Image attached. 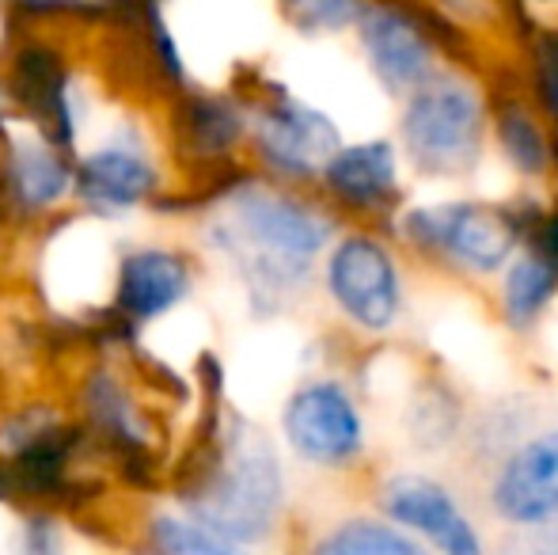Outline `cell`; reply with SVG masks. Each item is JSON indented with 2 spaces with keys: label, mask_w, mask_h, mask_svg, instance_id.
Listing matches in <instances>:
<instances>
[{
  "label": "cell",
  "mask_w": 558,
  "mask_h": 555,
  "mask_svg": "<svg viewBox=\"0 0 558 555\" xmlns=\"http://www.w3.org/2000/svg\"><path fill=\"white\" fill-rule=\"evenodd\" d=\"M281 464L274 445L247 422L221 426L209 411L194 453L186 457L179 498L194 526L228 544L263 541L281 510Z\"/></svg>",
  "instance_id": "cell-1"
},
{
  "label": "cell",
  "mask_w": 558,
  "mask_h": 555,
  "mask_svg": "<svg viewBox=\"0 0 558 555\" xmlns=\"http://www.w3.org/2000/svg\"><path fill=\"white\" fill-rule=\"evenodd\" d=\"M331 229L335 225L308 202L258 183H240L221 198L209 237L251 281L258 301H278L312 275Z\"/></svg>",
  "instance_id": "cell-2"
},
{
  "label": "cell",
  "mask_w": 558,
  "mask_h": 555,
  "mask_svg": "<svg viewBox=\"0 0 558 555\" xmlns=\"http://www.w3.org/2000/svg\"><path fill=\"white\" fill-rule=\"evenodd\" d=\"M486 107L475 88L460 81H429L407 96L403 134L407 156L426 176H463L475 168L483 148Z\"/></svg>",
  "instance_id": "cell-3"
},
{
  "label": "cell",
  "mask_w": 558,
  "mask_h": 555,
  "mask_svg": "<svg viewBox=\"0 0 558 555\" xmlns=\"http://www.w3.org/2000/svg\"><path fill=\"white\" fill-rule=\"evenodd\" d=\"M399 229L414 248L478 270V275H494L506 267L521 237L513 209L486 206V202H445V206L407 209Z\"/></svg>",
  "instance_id": "cell-4"
},
{
  "label": "cell",
  "mask_w": 558,
  "mask_h": 555,
  "mask_svg": "<svg viewBox=\"0 0 558 555\" xmlns=\"http://www.w3.org/2000/svg\"><path fill=\"white\" fill-rule=\"evenodd\" d=\"M327 289L335 304L365 331H388L403 309V281L391 252L376 237L353 232L327 255Z\"/></svg>",
  "instance_id": "cell-5"
},
{
  "label": "cell",
  "mask_w": 558,
  "mask_h": 555,
  "mask_svg": "<svg viewBox=\"0 0 558 555\" xmlns=\"http://www.w3.org/2000/svg\"><path fill=\"white\" fill-rule=\"evenodd\" d=\"M255 145L278 176L312 179L342 148L331 114L301 104L286 88H270L255 111Z\"/></svg>",
  "instance_id": "cell-6"
},
{
  "label": "cell",
  "mask_w": 558,
  "mask_h": 555,
  "mask_svg": "<svg viewBox=\"0 0 558 555\" xmlns=\"http://www.w3.org/2000/svg\"><path fill=\"white\" fill-rule=\"evenodd\" d=\"M281 430L296 457L312 464L342 468L353 464L365 449V422L357 403L335 381H312L293 393L281 415Z\"/></svg>",
  "instance_id": "cell-7"
},
{
  "label": "cell",
  "mask_w": 558,
  "mask_h": 555,
  "mask_svg": "<svg viewBox=\"0 0 558 555\" xmlns=\"http://www.w3.org/2000/svg\"><path fill=\"white\" fill-rule=\"evenodd\" d=\"M357 38L365 46V58L373 65L376 81L391 96H414L434 81L437 50L422 35L418 20L403 4H361Z\"/></svg>",
  "instance_id": "cell-8"
},
{
  "label": "cell",
  "mask_w": 558,
  "mask_h": 555,
  "mask_svg": "<svg viewBox=\"0 0 558 555\" xmlns=\"http://www.w3.org/2000/svg\"><path fill=\"white\" fill-rule=\"evenodd\" d=\"M490 506L506 526L539 529L558 518V430L536 434L501 460Z\"/></svg>",
  "instance_id": "cell-9"
},
{
  "label": "cell",
  "mask_w": 558,
  "mask_h": 555,
  "mask_svg": "<svg viewBox=\"0 0 558 555\" xmlns=\"http://www.w3.org/2000/svg\"><path fill=\"white\" fill-rule=\"evenodd\" d=\"M380 506L388 526L403 529L411 536L422 533L426 541H434V548H441V555H483V541L456 506L452 491L445 483L429 480V475L388 480L380 491Z\"/></svg>",
  "instance_id": "cell-10"
},
{
  "label": "cell",
  "mask_w": 558,
  "mask_h": 555,
  "mask_svg": "<svg viewBox=\"0 0 558 555\" xmlns=\"http://www.w3.org/2000/svg\"><path fill=\"white\" fill-rule=\"evenodd\" d=\"M8 96L38 122L46 134V145L58 153H69L76 141V114H73V84L69 69L58 50L43 43H27L12 58V76H8Z\"/></svg>",
  "instance_id": "cell-11"
},
{
  "label": "cell",
  "mask_w": 558,
  "mask_h": 555,
  "mask_svg": "<svg viewBox=\"0 0 558 555\" xmlns=\"http://www.w3.org/2000/svg\"><path fill=\"white\" fill-rule=\"evenodd\" d=\"M84 408H88V422L99 437L107 442V449L114 457H122V472L130 480L145 483L153 472V445H148V422L137 411V403L130 400L122 385L111 373H92L84 385Z\"/></svg>",
  "instance_id": "cell-12"
},
{
  "label": "cell",
  "mask_w": 558,
  "mask_h": 555,
  "mask_svg": "<svg viewBox=\"0 0 558 555\" xmlns=\"http://www.w3.org/2000/svg\"><path fill=\"white\" fill-rule=\"evenodd\" d=\"M186 293H191V267L183 255L145 248V252H133L122 260L114 312L130 324H141V319H156L168 309H175Z\"/></svg>",
  "instance_id": "cell-13"
},
{
  "label": "cell",
  "mask_w": 558,
  "mask_h": 555,
  "mask_svg": "<svg viewBox=\"0 0 558 555\" xmlns=\"http://www.w3.org/2000/svg\"><path fill=\"white\" fill-rule=\"evenodd\" d=\"M156 168L141 145H104L92 156H84L73 176V186L92 209L118 214V209L137 206L141 198L156 191Z\"/></svg>",
  "instance_id": "cell-14"
},
{
  "label": "cell",
  "mask_w": 558,
  "mask_h": 555,
  "mask_svg": "<svg viewBox=\"0 0 558 555\" xmlns=\"http://www.w3.org/2000/svg\"><path fill=\"white\" fill-rule=\"evenodd\" d=\"M327 191L350 209H384L399 198V164L391 141H357L342 145L319 171Z\"/></svg>",
  "instance_id": "cell-15"
},
{
  "label": "cell",
  "mask_w": 558,
  "mask_h": 555,
  "mask_svg": "<svg viewBox=\"0 0 558 555\" xmlns=\"http://www.w3.org/2000/svg\"><path fill=\"white\" fill-rule=\"evenodd\" d=\"M4 183L23 209H43L73 186V168H69L65 153H58L46 141H20L8 148Z\"/></svg>",
  "instance_id": "cell-16"
},
{
  "label": "cell",
  "mask_w": 558,
  "mask_h": 555,
  "mask_svg": "<svg viewBox=\"0 0 558 555\" xmlns=\"http://www.w3.org/2000/svg\"><path fill=\"white\" fill-rule=\"evenodd\" d=\"M179 130H183V145L198 160H225L243 137V114L225 96L191 92L179 104Z\"/></svg>",
  "instance_id": "cell-17"
},
{
  "label": "cell",
  "mask_w": 558,
  "mask_h": 555,
  "mask_svg": "<svg viewBox=\"0 0 558 555\" xmlns=\"http://www.w3.org/2000/svg\"><path fill=\"white\" fill-rule=\"evenodd\" d=\"M558 293V275L539 260L536 252L517 255L506 267V281H501V316L513 331H529L539 324L547 304Z\"/></svg>",
  "instance_id": "cell-18"
},
{
  "label": "cell",
  "mask_w": 558,
  "mask_h": 555,
  "mask_svg": "<svg viewBox=\"0 0 558 555\" xmlns=\"http://www.w3.org/2000/svg\"><path fill=\"white\" fill-rule=\"evenodd\" d=\"M312 555H429L411 533L376 518H350L319 536Z\"/></svg>",
  "instance_id": "cell-19"
},
{
  "label": "cell",
  "mask_w": 558,
  "mask_h": 555,
  "mask_svg": "<svg viewBox=\"0 0 558 555\" xmlns=\"http://www.w3.org/2000/svg\"><path fill=\"white\" fill-rule=\"evenodd\" d=\"M494 126H498L501 153L521 176H544L547 164H551V141L544 137V130L529 114V107L517 104V99H506L498 107V114H494Z\"/></svg>",
  "instance_id": "cell-20"
},
{
  "label": "cell",
  "mask_w": 558,
  "mask_h": 555,
  "mask_svg": "<svg viewBox=\"0 0 558 555\" xmlns=\"http://www.w3.org/2000/svg\"><path fill=\"white\" fill-rule=\"evenodd\" d=\"M148 555H247L240 552V544H228L221 536H214L209 529L194 526L183 518H156L148 529Z\"/></svg>",
  "instance_id": "cell-21"
},
{
  "label": "cell",
  "mask_w": 558,
  "mask_h": 555,
  "mask_svg": "<svg viewBox=\"0 0 558 555\" xmlns=\"http://www.w3.org/2000/svg\"><path fill=\"white\" fill-rule=\"evenodd\" d=\"M532 73L547 114L558 122V31H532Z\"/></svg>",
  "instance_id": "cell-22"
},
{
  "label": "cell",
  "mask_w": 558,
  "mask_h": 555,
  "mask_svg": "<svg viewBox=\"0 0 558 555\" xmlns=\"http://www.w3.org/2000/svg\"><path fill=\"white\" fill-rule=\"evenodd\" d=\"M286 15L304 31V35H319V31H342L357 23L361 4H345V0H308V4L286 8Z\"/></svg>",
  "instance_id": "cell-23"
},
{
  "label": "cell",
  "mask_w": 558,
  "mask_h": 555,
  "mask_svg": "<svg viewBox=\"0 0 558 555\" xmlns=\"http://www.w3.org/2000/svg\"><path fill=\"white\" fill-rule=\"evenodd\" d=\"M23 555H58V529L46 518L27 521V541H23Z\"/></svg>",
  "instance_id": "cell-24"
},
{
  "label": "cell",
  "mask_w": 558,
  "mask_h": 555,
  "mask_svg": "<svg viewBox=\"0 0 558 555\" xmlns=\"http://www.w3.org/2000/svg\"><path fill=\"white\" fill-rule=\"evenodd\" d=\"M536 255L547 263V267L558 275V209L555 214H547L544 221H539V229H536Z\"/></svg>",
  "instance_id": "cell-25"
},
{
  "label": "cell",
  "mask_w": 558,
  "mask_h": 555,
  "mask_svg": "<svg viewBox=\"0 0 558 555\" xmlns=\"http://www.w3.org/2000/svg\"><path fill=\"white\" fill-rule=\"evenodd\" d=\"M0 122H4V92H0ZM4 130V126H0Z\"/></svg>",
  "instance_id": "cell-26"
},
{
  "label": "cell",
  "mask_w": 558,
  "mask_h": 555,
  "mask_svg": "<svg viewBox=\"0 0 558 555\" xmlns=\"http://www.w3.org/2000/svg\"><path fill=\"white\" fill-rule=\"evenodd\" d=\"M544 555H558V544H555V548H547Z\"/></svg>",
  "instance_id": "cell-27"
}]
</instances>
